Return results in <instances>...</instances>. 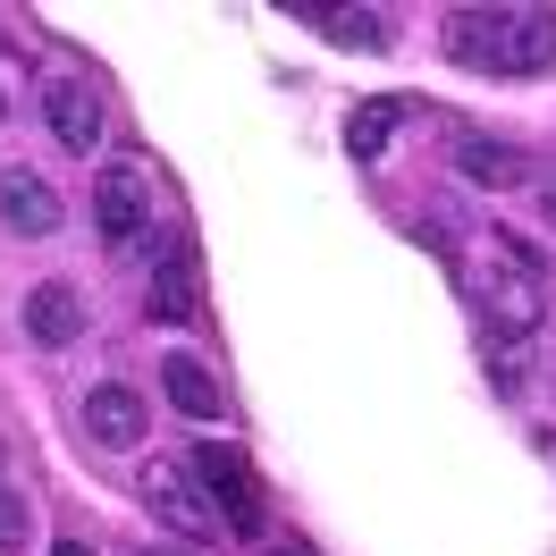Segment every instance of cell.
<instances>
[{"mask_svg": "<svg viewBox=\"0 0 556 556\" xmlns=\"http://www.w3.org/2000/svg\"><path fill=\"white\" fill-rule=\"evenodd\" d=\"M447 60L489 76H548L556 68V9H455Z\"/></svg>", "mask_w": 556, "mask_h": 556, "instance_id": "1", "label": "cell"}, {"mask_svg": "<svg viewBox=\"0 0 556 556\" xmlns=\"http://www.w3.org/2000/svg\"><path fill=\"white\" fill-rule=\"evenodd\" d=\"M186 472L203 481V497H211V515H219V531H228V540H262V481H253V472L237 464V447L203 439Z\"/></svg>", "mask_w": 556, "mask_h": 556, "instance_id": "2", "label": "cell"}, {"mask_svg": "<svg viewBox=\"0 0 556 556\" xmlns=\"http://www.w3.org/2000/svg\"><path fill=\"white\" fill-rule=\"evenodd\" d=\"M472 304H481V329L489 338H531V329H540V304H548V295H540V278L531 270H515V262H497V270H481L472 278Z\"/></svg>", "mask_w": 556, "mask_h": 556, "instance_id": "3", "label": "cell"}, {"mask_svg": "<svg viewBox=\"0 0 556 556\" xmlns=\"http://www.w3.org/2000/svg\"><path fill=\"white\" fill-rule=\"evenodd\" d=\"M143 506L169 522L177 540H219V515H211V497H203V481L186 472V464H143Z\"/></svg>", "mask_w": 556, "mask_h": 556, "instance_id": "4", "label": "cell"}, {"mask_svg": "<svg viewBox=\"0 0 556 556\" xmlns=\"http://www.w3.org/2000/svg\"><path fill=\"white\" fill-rule=\"evenodd\" d=\"M93 228H102L110 244L143 237V169L136 161H110V169L93 177Z\"/></svg>", "mask_w": 556, "mask_h": 556, "instance_id": "5", "label": "cell"}, {"mask_svg": "<svg viewBox=\"0 0 556 556\" xmlns=\"http://www.w3.org/2000/svg\"><path fill=\"white\" fill-rule=\"evenodd\" d=\"M0 219H9V237H51L60 228V194L35 169H0Z\"/></svg>", "mask_w": 556, "mask_h": 556, "instance_id": "6", "label": "cell"}, {"mask_svg": "<svg viewBox=\"0 0 556 556\" xmlns=\"http://www.w3.org/2000/svg\"><path fill=\"white\" fill-rule=\"evenodd\" d=\"M42 118H51V136L68 143V152H93V143H102V102H93V85H76V76H60V85L42 93Z\"/></svg>", "mask_w": 556, "mask_h": 556, "instance_id": "7", "label": "cell"}, {"mask_svg": "<svg viewBox=\"0 0 556 556\" xmlns=\"http://www.w3.org/2000/svg\"><path fill=\"white\" fill-rule=\"evenodd\" d=\"M152 262H161V270H152V313H161V320H194V313H203V304H194V244L161 237V244H152Z\"/></svg>", "mask_w": 556, "mask_h": 556, "instance_id": "8", "label": "cell"}, {"mask_svg": "<svg viewBox=\"0 0 556 556\" xmlns=\"http://www.w3.org/2000/svg\"><path fill=\"white\" fill-rule=\"evenodd\" d=\"M455 169H464V186H481V194H506V186L531 177V152L489 143V136H464V143H455Z\"/></svg>", "mask_w": 556, "mask_h": 556, "instance_id": "9", "label": "cell"}, {"mask_svg": "<svg viewBox=\"0 0 556 556\" xmlns=\"http://www.w3.org/2000/svg\"><path fill=\"white\" fill-rule=\"evenodd\" d=\"M76 329H85L76 287H68V278H42L35 295H26V338H35V346H68Z\"/></svg>", "mask_w": 556, "mask_h": 556, "instance_id": "10", "label": "cell"}, {"mask_svg": "<svg viewBox=\"0 0 556 556\" xmlns=\"http://www.w3.org/2000/svg\"><path fill=\"white\" fill-rule=\"evenodd\" d=\"M85 430H93V439H102V447H143V396L136 388H93V396H85Z\"/></svg>", "mask_w": 556, "mask_h": 556, "instance_id": "11", "label": "cell"}, {"mask_svg": "<svg viewBox=\"0 0 556 556\" xmlns=\"http://www.w3.org/2000/svg\"><path fill=\"white\" fill-rule=\"evenodd\" d=\"M405 118H414V102H405V93H380V102H363V110L346 118V152H354V161H380L388 136H396Z\"/></svg>", "mask_w": 556, "mask_h": 556, "instance_id": "12", "label": "cell"}, {"mask_svg": "<svg viewBox=\"0 0 556 556\" xmlns=\"http://www.w3.org/2000/svg\"><path fill=\"white\" fill-rule=\"evenodd\" d=\"M161 388H169V405L186 421H211V414H219V380H211L194 354H169V363H161Z\"/></svg>", "mask_w": 556, "mask_h": 556, "instance_id": "13", "label": "cell"}, {"mask_svg": "<svg viewBox=\"0 0 556 556\" xmlns=\"http://www.w3.org/2000/svg\"><path fill=\"white\" fill-rule=\"evenodd\" d=\"M320 35H338V42H354V51H388V17L380 9H304Z\"/></svg>", "mask_w": 556, "mask_h": 556, "instance_id": "14", "label": "cell"}, {"mask_svg": "<svg viewBox=\"0 0 556 556\" xmlns=\"http://www.w3.org/2000/svg\"><path fill=\"white\" fill-rule=\"evenodd\" d=\"M26 540H35V515H26V497H17V489H0V548L17 556Z\"/></svg>", "mask_w": 556, "mask_h": 556, "instance_id": "15", "label": "cell"}, {"mask_svg": "<svg viewBox=\"0 0 556 556\" xmlns=\"http://www.w3.org/2000/svg\"><path fill=\"white\" fill-rule=\"evenodd\" d=\"M489 371H497V396H515V388H522V346H515V338H497Z\"/></svg>", "mask_w": 556, "mask_h": 556, "instance_id": "16", "label": "cell"}, {"mask_svg": "<svg viewBox=\"0 0 556 556\" xmlns=\"http://www.w3.org/2000/svg\"><path fill=\"white\" fill-rule=\"evenodd\" d=\"M51 556H93V548H85V540H60V548H51Z\"/></svg>", "mask_w": 556, "mask_h": 556, "instance_id": "17", "label": "cell"}, {"mask_svg": "<svg viewBox=\"0 0 556 556\" xmlns=\"http://www.w3.org/2000/svg\"><path fill=\"white\" fill-rule=\"evenodd\" d=\"M540 211H548V228H556V177H548V194H540Z\"/></svg>", "mask_w": 556, "mask_h": 556, "instance_id": "18", "label": "cell"}, {"mask_svg": "<svg viewBox=\"0 0 556 556\" xmlns=\"http://www.w3.org/2000/svg\"><path fill=\"white\" fill-rule=\"evenodd\" d=\"M270 556H313V548H270Z\"/></svg>", "mask_w": 556, "mask_h": 556, "instance_id": "19", "label": "cell"}]
</instances>
